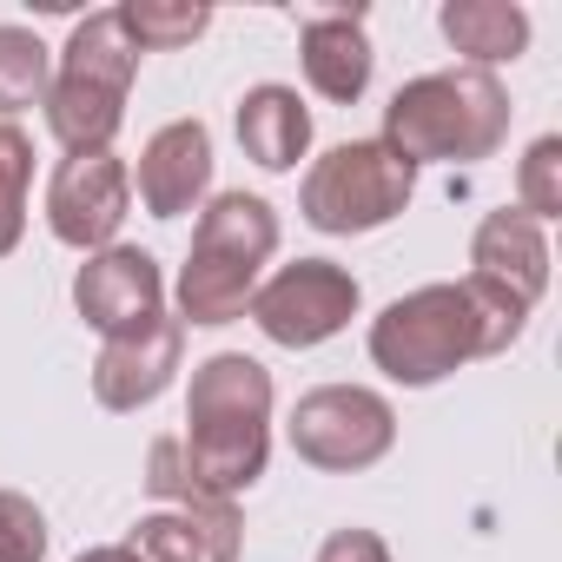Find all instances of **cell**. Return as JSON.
Returning a JSON list of instances; mask_svg holds the SVG:
<instances>
[{
    "mask_svg": "<svg viewBox=\"0 0 562 562\" xmlns=\"http://www.w3.org/2000/svg\"><path fill=\"white\" fill-rule=\"evenodd\" d=\"M522 318L529 312L503 305L476 278H463V285H417L411 299H397L371 318V364L391 384L424 391V384H443L470 358L509 351L522 338Z\"/></svg>",
    "mask_w": 562,
    "mask_h": 562,
    "instance_id": "obj_1",
    "label": "cell"
},
{
    "mask_svg": "<svg viewBox=\"0 0 562 562\" xmlns=\"http://www.w3.org/2000/svg\"><path fill=\"white\" fill-rule=\"evenodd\" d=\"M192 483L205 496H238L265 476L271 457V371L245 351H218L192 371L186 437H179Z\"/></svg>",
    "mask_w": 562,
    "mask_h": 562,
    "instance_id": "obj_2",
    "label": "cell"
},
{
    "mask_svg": "<svg viewBox=\"0 0 562 562\" xmlns=\"http://www.w3.org/2000/svg\"><path fill=\"white\" fill-rule=\"evenodd\" d=\"M503 139H509V93L496 74H476V67L424 74V80L397 87L384 106V146L404 166H424V159L476 166Z\"/></svg>",
    "mask_w": 562,
    "mask_h": 562,
    "instance_id": "obj_3",
    "label": "cell"
},
{
    "mask_svg": "<svg viewBox=\"0 0 562 562\" xmlns=\"http://www.w3.org/2000/svg\"><path fill=\"white\" fill-rule=\"evenodd\" d=\"M278 251V212L258 192H218L199 212L192 258L179 271V325H232L258 292V265Z\"/></svg>",
    "mask_w": 562,
    "mask_h": 562,
    "instance_id": "obj_4",
    "label": "cell"
},
{
    "mask_svg": "<svg viewBox=\"0 0 562 562\" xmlns=\"http://www.w3.org/2000/svg\"><path fill=\"white\" fill-rule=\"evenodd\" d=\"M133 74H139V47L126 41L120 14H87L67 47H60V67L47 80V126L67 153H113V133L126 120V93H133Z\"/></svg>",
    "mask_w": 562,
    "mask_h": 562,
    "instance_id": "obj_5",
    "label": "cell"
},
{
    "mask_svg": "<svg viewBox=\"0 0 562 562\" xmlns=\"http://www.w3.org/2000/svg\"><path fill=\"white\" fill-rule=\"evenodd\" d=\"M411 192H417V166H404L384 139H351V146H331L305 172L299 212H305V225H318L331 238H351V232L391 225L411 205Z\"/></svg>",
    "mask_w": 562,
    "mask_h": 562,
    "instance_id": "obj_6",
    "label": "cell"
},
{
    "mask_svg": "<svg viewBox=\"0 0 562 562\" xmlns=\"http://www.w3.org/2000/svg\"><path fill=\"white\" fill-rule=\"evenodd\" d=\"M292 450L312 463V470H331V476H351V470H371L378 457H391L397 443V411L364 391V384H318L299 397L292 424H285Z\"/></svg>",
    "mask_w": 562,
    "mask_h": 562,
    "instance_id": "obj_7",
    "label": "cell"
},
{
    "mask_svg": "<svg viewBox=\"0 0 562 562\" xmlns=\"http://www.w3.org/2000/svg\"><path fill=\"white\" fill-rule=\"evenodd\" d=\"M251 325L285 345V351H312L325 338H338L358 318V278L331 258H299V265H278L265 285L251 292Z\"/></svg>",
    "mask_w": 562,
    "mask_h": 562,
    "instance_id": "obj_8",
    "label": "cell"
},
{
    "mask_svg": "<svg viewBox=\"0 0 562 562\" xmlns=\"http://www.w3.org/2000/svg\"><path fill=\"white\" fill-rule=\"evenodd\" d=\"M133 212V172L120 153H67L47 179V225L74 251H106Z\"/></svg>",
    "mask_w": 562,
    "mask_h": 562,
    "instance_id": "obj_9",
    "label": "cell"
},
{
    "mask_svg": "<svg viewBox=\"0 0 562 562\" xmlns=\"http://www.w3.org/2000/svg\"><path fill=\"white\" fill-rule=\"evenodd\" d=\"M159 299H166V278H159V258L139 251V245H106L80 265L74 278V312L100 331V338H120L146 318H159Z\"/></svg>",
    "mask_w": 562,
    "mask_h": 562,
    "instance_id": "obj_10",
    "label": "cell"
},
{
    "mask_svg": "<svg viewBox=\"0 0 562 562\" xmlns=\"http://www.w3.org/2000/svg\"><path fill=\"white\" fill-rule=\"evenodd\" d=\"M179 351H186V325L166 318V312L146 318V325H133V331H120V338H106V351L93 364V397L106 411H146L172 384Z\"/></svg>",
    "mask_w": 562,
    "mask_h": 562,
    "instance_id": "obj_11",
    "label": "cell"
},
{
    "mask_svg": "<svg viewBox=\"0 0 562 562\" xmlns=\"http://www.w3.org/2000/svg\"><path fill=\"white\" fill-rule=\"evenodd\" d=\"M470 278L483 292H496L516 312H536V299L549 292V238L536 218L522 212H490L470 238Z\"/></svg>",
    "mask_w": 562,
    "mask_h": 562,
    "instance_id": "obj_12",
    "label": "cell"
},
{
    "mask_svg": "<svg viewBox=\"0 0 562 562\" xmlns=\"http://www.w3.org/2000/svg\"><path fill=\"white\" fill-rule=\"evenodd\" d=\"M133 186H139V205H146L153 218H186V212H199V199L212 192V133H205L199 120L159 126V133L146 139V153H139Z\"/></svg>",
    "mask_w": 562,
    "mask_h": 562,
    "instance_id": "obj_13",
    "label": "cell"
},
{
    "mask_svg": "<svg viewBox=\"0 0 562 562\" xmlns=\"http://www.w3.org/2000/svg\"><path fill=\"white\" fill-rule=\"evenodd\" d=\"M299 54H305V80H312V93H325L331 106L364 100V87H371L364 14H312L305 34H299Z\"/></svg>",
    "mask_w": 562,
    "mask_h": 562,
    "instance_id": "obj_14",
    "label": "cell"
},
{
    "mask_svg": "<svg viewBox=\"0 0 562 562\" xmlns=\"http://www.w3.org/2000/svg\"><path fill=\"white\" fill-rule=\"evenodd\" d=\"M238 146H245V159L251 166H265V172H292L299 159H305V146H312V113H305V100L292 93V87H251L245 100H238Z\"/></svg>",
    "mask_w": 562,
    "mask_h": 562,
    "instance_id": "obj_15",
    "label": "cell"
},
{
    "mask_svg": "<svg viewBox=\"0 0 562 562\" xmlns=\"http://www.w3.org/2000/svg\"><path fill=\"white\" fill-rule=\"evenodd\" d=\"M443 41L476 74H490L496 60H516L529 47V14L509 8V0H450L443 8Z\"/></svg>",
    "mask_w": 562,
    "mask_h": 562,
    "instance_id": "obj_16",
    "label": "cell"
},
{
    "mask_svg": "<svg viewBox=\"0 0 562 562\" xmlns=\"http://www.w3.org/2000/svg\"><path fill=\"white\" fill-rule=\"evenodd\" d=\"M113 14H120L126 41H133L139 54L192 47V41L212 27V14H205V8H172V0H126V8H113Z\"/></svg>",
    "mask_w": 562,
    "mask_h": 562,
    "instance_id": "obj_17",
    "label": "cell"
},
{
    "mask_svg": "<svg viewBox=\"0 0 562 562\" xmlns=\"http://www.w3.org/2000/svg\"><path fill=\"white\" fill-rule=\"evenodd\" d=\"M47 80H54V60L41 47V34L27 27H0V113H27L47 100Z\"/></svg>",
    "mask_w": 562,
    "mask_h": 562,
    "instance_id": "obj_18",
    "label": "cell"
},
{
    "mask_svg": "<svg viewBox=\"0 0 562 562\" xmlns=\"http://www.w3.org/2000/svg\"><path fill=\"white\" fill-rule=\"evenodd\" d=\"M27 179H34V139L14 120H0V258L27 232Z\"/></svg>",
    "mask_w": 562,
    "mask_h": 562,
    "instance_id": "obj_19",
    "label": "cell"
},
{
    "mask_svg": "<svg viewBox=\"0 0 562 562\" xmlns=\"http://www.w3.org/2000/svg\"><path fill=\"white\" fill-rule=\"evenodd\" d=\"M516 192H522V218H536V225L562 212V139H555V133H542V139L529 146Z\"/></svg>",
    "mask_w": 562,
    "mask_h": 562,
    "instance_id": "obj_20",
    "label": "cell"
},
{
    "mask_svg": "<svg viewBox=\"0 0 562 562\" xmlns=\"http://www.w3.org/2000/svg\"><path fill=\"white\" fill-rule=\"evenodd\" d=\"M0 562H47V516L21 490H0Z\"/></svg>",
    "mask_w": 562,
    "mask_h": 562,
    "instance_id": "obj_21",
    "label": "cell"
},
{
    "mask_svg": "<svg viewBox=\"0 0 562 562\" xmlns=\"http://www.w3.org/2000/svg\"><path fill=\"white\" fill-rule=\"evenodd\" d=\"M318 562H391V549L378 529H338V536H325Z\"/></svg>",
    "mask_w": 562,
    "mask_h": 562,
    "instance_id": "obj_22",
    "label": "cell"
},
{
    "mask_svg": "<svg viewBox=\"0 0 562 562\" xmlns=\"http://www.w3.org/2000/svg\"><path fill=\"white\" fill-rule=\"evenodd\" d=\"M74 562H139L126 542H106V549H87V555H74Z\"/></svg>",
    "mask_w": 562,
    "mask_h": 562,
    "instance_id": "obj_23",
    "label": "cell"
}]
</instances>
